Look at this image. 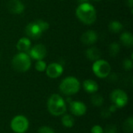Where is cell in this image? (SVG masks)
I'll return each mask as SVG.
<instances>
[{"instance_id": "cell-1", "label": "cell", "mask_w": 133, "mask_h": 133, "mask_svg": "<svg viewBox=\"0 0 133 133\" xmlns=\"http://www.w3.org/2000/svg\"><path fill=\"white\" fill-rule=\"evenodd\" d=\"M47 108L49 113L55 117L62 116L67 111L66 101L58 94H53L49 97L47 102Z\"/></svg>"}, {"instance_id": "cell-2", "label": "cell", "mask_w": 133, "mask_h": 133, "mask_svg": "<svg viewBox=\"0 0 133 133\" xmlns=\"http://www.w3.org/2000/svg\"><path fill=\"white\" fill-rule=\"evenodd\" d=\"M76 14L82 23L87 25L93 24L97 19L96 10L94 7L88 2L79 4L76 10Z\"/></svg>"}, {"instance_id": "cell-3", "label": "cell", "mask_w": 133, "mask_h": 133, "mask_svg": "<svg viewBox=\"0 0 133 133\" xmlns=\"http://www.w3.org/2000/svg\"><path fill=\"white\" fill-rule=\"evenodd\" d=\"M80 87V83L77 78L74 76H68L60 83L59 90L64 95L72 96L79 91Z\"/></svg>"}, {"instance_id": "cell-4", "label": "cell", "mask_w": 133, "mask_h": 133, "mask_svg": "<svg viewBox=\"0 0 133 133\" xmlns=\"http://www.w3.org/2000/svg\"><path fill=\"white\" fill-rule=\"evenodd\" d=\"M12 66L19 72H25L28 71L31 66L30 57L26 53L19 52L13 57L12 60Z\"/></svg>"}, {"instance_id": "cell-5", "label": "cell", "mask_w": 133, "mask_h": 133, "mask_svg": "<svg viewBox=\"0 0 133 133\" xmlns=\"http://www.w3.org/2000/svg\"><path fill=\"white\" fill-rule=\"evenodd\" d=\"M30 126L28 118L22 115H18L12 118L10 122V128L14 133H25Z\"/></svg>"}, {"instance_id": "cell-6", "label": "cell", "mask_w": 133, "mask_h": 133, "mask_svg": "<svg viewBox=\"0 0 133 133\" xmlns=\"http://www.w3.org/2000/svg\"><path fill=\"white\" fill-rule=\"evenodd\" d=\"M92 69L96 76L101 79H104L109 76L111 68L110 64L107 61L99 59L95 61V62L93 64Z\"/></svg>"}, {"instance_id": "cell-7", "label": "cell", "mask_w": 133, "mask_h": 133, "mask_svg": "<svg viewBox=\"0 0 133 133\" xmlns=\"http://www.w3.org/2000/svg\"><path fill=\"white\" fill-rule=\"evenodd\" d=\"M111 101L113 104H115L118 108H122L127 105L129 102L128 94L121 89L114 90L110 95Z\"/></svg>"}, {"instance_id": "cell-8", "label": "cell", "mask_w": 133, "mask_h": 133, "mask_svg": "<svg viewBox=\"0 0 133 133\" xmlns=\"http://www.w3.org/2000/svg\"><path fill=\"white\" fill-rule=\"evenodd\" d=\"M69 108L72 115L77 117L83 116L87 111V105L80 101H71L69 102Z\"/></svg>"}, {"instance_id": "cell-9", "label": "cell", "mask_w": 133, "mask_h": 133, "mask_svg": "<svg viewBox=\"0 0 133 133\" xmlns=\"http://www.w3.org/2000/svg\"><path fill=\"white\" fill-rule=\"evenodd\" d=\"M29 56L35 60H42L47 55L46 47L41 44H36L33 48H31L29 51Z\"/></svg>"}, {"instance_id": "cell-10", "label": "cell", "mask_w": 133, "mask_h": 133, "mask_svg": "<svg viewBox=\"0 0 133 133\" xmlns=\"http://www.w3.org/2000/svg\"><path fill=\"white\" fill-rule=\"evenodd\" d=\"M47 76L51 79L58 78L63 72V67L61 64L53 62L48 65L45 69Z\"/></svg>"}, {"instance_id": "cell-11", "label": "cell", "mask_w": 133, "mask_h": 133, "mask_svg": "<svg viewBox=\"0 0 133 133\" xmlns=\"http://www.w3.org/2000/svg\"><path fill=\"white\" fill-rule=\"evenodd\" d=\"M25 31L26 35L33 39H38L43 33V31L41 30V28L37 26V24L35 22H32L27 24Z\"/></svg>"}, {"instance_id": "cell-12", "label": "cell", "mask_w": 133, "mask_h": 133, "mask_svg": "<svg viewBox=\"0 0 133 133\" xmlns=\"http://www.w3.org/2000/svg\"><path fill=\"white\" fill-rule=\"evenodd\" d=\"M7 8L12 14H21L25 9L23 3L19 0H9L7 3Z\"/></svg>"}, {"instance_id": "cell-13", "label": "cell", "mask_w": 133, "mask_h": 133, "mask_svg": "<svg viewBox=\"0 0 133 133\" xmlns=\"http://www.w3.org/2000/svg\"><path fill=\"white\" fill-rule=\"evenodd\" d=\"M98 39L97 34L94 30H87L84 32L81 36V41L86 45L94 44Z\"/></svg>"}, {"instance_id": "cell-14", "label": "cell", "mask_w": 133, "mask_h": 133, "mask_svg": "<svg viewBox=\"0 0 133 133\" xmlns=\"http://www.w3.org/2000/svg\"><path fill=\"white\" fill-rule=\"evenodd\" d=\"M83 87L87 93L91 94H96L99 89L97 83L93 79H86L83 83Z\"/></svg>"}, {"instance_id": "cell-15", "label": "cell", "mask_w": 133, "mask_h": 133, "mask_svg": "<svg viewBox=\"0 0 133 133\" xmlns=\"http://www.w3.org/2000/svg\"><path fill=\"white\" fill-rule=\"evenodd\" d=\"M31 44L30 41L28 38L26 37H23L19 39L16 44V48L19 51L23 52V53H26L29 51L30 49Z\"/></svg>"}, {"instance_id": "cell-16", "label": "cell", "mask_w": 133, "mask_h": 133, "mask_svg": "<svg viewBox=\"0 0 133 133\" xmlns=\"http://www.w3.org/2000/svg\"><path fill=\"white\" fill-rule=\"evenodd\" d=\"M86 56L90 61L99 60L101 56V51L96 47H91L86 51Z\"/></svg>"}, {"instance_id": "cell-17", "label": "cell", "mask_w": 133, "mask_h": 133, "mask_svg": "<svg viewBox=\"0 0 133 133\" xmlns=\"http://www.w3.org/2000/svg\"><path fill=\"white\" fill-rule=\"evenodd\" d=\"M62 124L65 128L67 129H71L75 125V119L72 115H69V114H64L62 115Z\"/></svg>"}, {"instance_id": "cell-18", "label": "cell", "mask_w": 133, "mask_h": 133, "mask_svg": "<svg viewBox=\"0 0 133 133\" xmlns=\"http://www.w3.org/2000/svg\"><path fill=\"white\" fill-rule=\"evenodd\" d=\"M120 41L122 44L128 48H130L133 45V36L129 32H124L120 37Z\"/></svg>"}, {"instance_id": "cell-19", "label": "cell", "mask_w": 133, "mask_h": 133, "mask_svg": "<svg viewBox=\"0 0 133 133\" xmlns=\"http://www.w3.org/2000/svg\"><path fill=\"white\" fill-rule=\"evenodd\" d=\"M90 101L92 104L95 107H101L104 103V99L103 96L98 94H94L90 98Z\"/></svg>"}, {"instance_id": "cell-20", "label": "cell", "mask_w": 133, "mask_h": 133, "mask_svg": "<svg viewBox=\"0 0 133 133\" xmlns=\"http://www.w3.org/2000/svg\"><path fill=\"white\" fill-rule=\"evenodd\" d=\"M123 131L125 133H132L133 132V118L132 116L129 117L123 123L122 125Z\"/></svg>"}, {"instance_id": "cell-21", "label": "cell", "mask_w": 133, "mask_h": 133, "mask_svg": "<svg viewBox=\"0 0 133 133\" xmlns=\"http://www.w3.org/2000/svg\"><path fill=\"white\" fill-rule=\"evenodd\" d=\"M108 27H109V30L112 33H118L120 32L123 26H122V24L118 22V21H116V20H114V21H111L109 25H108Z\"/></svg>"}, {"instance_id": "cell-22", "label": "cell", "mask_w": 133, "mask_h": 133, "mask_svg": "<svg viewBox=\"0 0 133 133\" xmlns=\"http://www.w3.org/2000/svg\"><path fill=\"white\" fill-rule=\"evenodd\" d=\"M109 54L111 57H115L120 51V45L117 42H113L109 45Z\"/></svg>"}, {"instance_id": "cell-23", "label": "cell", "mask_w": 133, "mask_h": 133, "mask_svg": "<svg viewBox=\"0 0 133 133\" xmlns=\"http://www.w3.org/2000/svg\"><path fill=\"white\" fill-rule=\"evenodd\" d=\"M46 68H47V65L45 62H44L43 60H38L35 64V69L38 72H44Z\"/></svg>"}, {"instance_id": "cell-24", "label": "cell", "mask_w": 133, "mask_h": 133, "mask_svg": "<svg viewBox=\"0 0 133 133\" xmlns=\"http://www.w3.org/2000/svg\"><path fill=\"white\" fill-rule=\"evenodd\" d=\"M34 22L37 24V26L41 28V30L43 32L45 31V30H47L49 28V24L46 21H44L42 19H37V20H35Z\"/></svg>"}, {"instance_id": "cell-25", "label": "cell", "mask_w": 133, "mask_h": 133, "mask_svg": "<svg viewBox=\"0 0 133 133\" xmlns=\"http://www.w3.org/2000/svg\"><path fill=\"white\" fill-rule=\"evenodd\" d=\"M37 133H55V132L51 127L48 125H44L38 129Z\"/></svg>"}, {"instance_id": "cell-26", "label": "cell", "mask_w": 133, "mask_h": 133, "mask_svg": "<svg viewBox=\"0 0 133 133\" xmlns=\"http://www.w3.org/2000/svg\"><path fill=\"white\" fill-rule=\"evenodd\" d=\"M118 129L115 125H108L104 129V133H117Z\"/></svg>"}, {"instance_id": "cell-27", "label": "cell", "mask_w": 133, "mask_h": 133, "mask_svg": "<svg viewBox=\"0 0 133 133\" xmlns=\"http://www.w3.org/2000/svg\"><path fill=\"white\" fill-rule=\"evenodd\" d=\"M123 67L125 70H131L133 67L132 60L126 58L123 61Z\"/></svg>"}, {"instance_id": "cell-28", "label": "cell", "mask_w": 133, "mask_h": 133, "mask_svg": "<svg viewBox=\"0 0 133 133\" xmlns=\"http://www.w3.org/2000/svg\"><path fill=\"white\" fill-rule=\"evenodd\" d=\"M91 133H104V129L100 125H95L91 128Z\"/></svg>"}, {"instance_id": "cell-29", "label": "cell", "mask_w": 133, "mask_h": 133, "mask_svg": "<svg viewBox=\"0 0 133 133\" xmlns=\"http://www.w3.org/2000/svg\"><path fill=\"white\" fill-rule=\"evenodd\" d=\"M111 113L110 112L108 108H104L101 111V117H103L104 118H108L111 117Z\"/></svg>"}, {"instance_id": "cell-30", "label": "cell", "mask_w": 133, "mask_h": 133, "mask_svg": "<svg viewBox=\"0 0 133 133\" xmlns=\"http://www.w3.org/2000/svg\"><path fill=\"white\" fill-rule=\"evenodd\" d=\"M117 109H118V108L115 104H112L109 107V108H108V110L110 111V112H111V114L114 113V112H115V111H117Z\"/></svg>"}, {"instance_id": "cell-31", "label": "cell", "mask_w": 133, "mask_h": 133, "mask_svg": "<svg viewBox=\"0 0 133 133\" xmlns=\"http://www.w3.org/2000/svg\"><path fill=\"white\" fill-rule=\"evenodd\" d=\"M127 4H128V5H129L131 9H132L133 0H127Z\"/></svg>"}, {"instance_id": "cell-32", "label": "cell", "mask_w": 133, "mask_h": 133, "mask_svg": "<svg viewBox=\"0 0 133 133\" xmlns=\"http://www.w3.org/2000/svg\"><path fill=\"white\" fill-rule=\"evenodd\" d=\"M89 0H77V2L79 3V4H83V3H87L88 2Z\"/></svg>"}, {"instance_id": "cell-33", "label": "cell", "mask_w": 133, "mask_h": 133, "mask_svg": "<svg viewBox=\"0 0 133 133\" xmlns=\"http://www.w3.org/2000/svg\"><path fill=\"white\" fill-rule=\"evenodd\" d=\"M94 1H95V2H100L101 0H94Z\"/></svg>"}, {"instance_id": "cell-34", "label": "cell", "mask_w": 133, "mask_h": 133, "mask_svg": "<svg viewBox=\"0 0 133 133\" xmlns=\"http://www.w3.org/2000/svg\"><path fill=\"white\" fill-rule=\"evenodd\" d=\"M0 58H1V55H0Z\"/></svg>"}, {"instance_id": "cell-35", "label": "cell", "mask_w": 133, "mask_h": 133, "mask_svg": "<svg viewBox=\"0 0 133 133\" xmlns=\"http://www.w3.org/2000/svg\"><path fill=\"white\" fill-rule=\"evenodd\" d=\"M13 133H14V132H13Z\"/></svg>"}]
</instances>
